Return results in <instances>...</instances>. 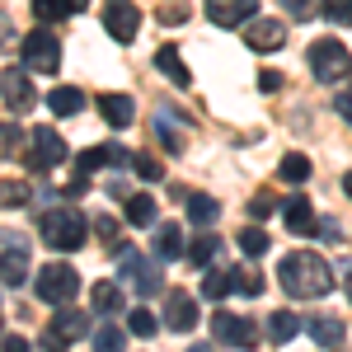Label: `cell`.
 <instances>
[{
    "instance_id": "cell-35",
    "label": "cell",
    "mask_w": 352,
    "mask_h": 352,
    "mask_svg": "<svg viewBox=\"0 0 352 352\" xmlns=\"http://www.w3.org/2000/svg\"><path fill=\"white\" fill-rule=\"evenodd\" d=\"M272 212H282V202H277L272 192H254V202H249V217H254V221H268Z\"/></svg>"
},
{
    "instance_id": "cell-15",
    "label": "cell",
    "mask_w": 352,
    "mask_h": 352,
    "mask_svg": "<svg viewBox=\"0 0 352 352\" xmlns=\"http://www.w3.org/2000/svg\"><path fill=\"white\" fill-rule=\"evenodd\" d=\"M282 226H287L292 235H315V230H320V221H315V207H310L300 192L282 202Z\"/></svg>"
},
{
    "instance_id": "cell-20",
    "label": "cell",
    "mask_w": 352,
    "mask_h": 352,
    "mask_svg": "<svg viewBox=\"0 0 352 352\" xmlns=\"http://www.w3.org/2000/svg\"><path fill=\"white\" fill-rule=\"evenodd\" d=\"M47 109H52V118H76L85 109V94L76 85H56L52 94H47Z\"/></svg>"
},
{
    "instance_id": "cell-3",
    "label": "cell",
    "mask_w": 352,
    "mask_h": 352,
    "mask_svg": "<svg viewBox=\"0 0 352 352\" xmlns=\"http://www.w3.org/2000/svg\"><path fill=\"white\" fill-rule=\"evenodd\" d=\"M33 292L38 300H47V305H71V300L80 296V272L71 268V263H43L38 277H33Z\"/></svg>"
},
{
    "instance_id": "cell-44",
    "label": "cell",
    "mask_w": 352,
    "mask_h": 352,
    "mask_svg": "<svg viewBox=\"0 0 352 352\" xmlns=\"http://www.w3.org/2000/svg\"><path fill=\"white\" fill-rule=\"evenodd\" d=\"M333 109H338V118H343V122L352 127V89H343V94L333 99Z\"/></svg>"
},
{
    "instance_id": "cell-48",
    "label": "cell",
    "mask_w": 352,
    "mask_h": 352,
    "mask_svg": "<svg viewBox=\"0 0 352 352\" xmlns=\"http://www.w3.org/2000/svg\"><path fill=\"white\" fill-rule=\"evenodd\" d=\"M343 192H348V197H352V169H348V174H343Z\"/></svg>"
},
{
    "instance_id": "cell-14",
    "label": "cell",
    "mask_w": 352,
    "mask_h": 352,
    "mask_svg": "<svg viewBox=\"0 0 352 352\" xmlns=\"http://www.w3.org/2000/svg\"><path fill=\"white\" fill-rule=\"evenodd\" d=\"M164 324L174 329V333H192L197 329V300L188 292H169L164 296Z\"/></svg>"
},
{
    "instance_id": "cell-43",
    "label": "cell",
    "mask_w": 352,
    "mask_h": 352,
    "mask_svg": "<svg viewBox=\"0 0 352 352\" xmlns=\"http://www.w3.org/2000/svg\"><path fill=\"white\" fill-rule=\"evenodd\" d=\"M94 230H99V235L109 240V249L118 244V221H113V217H99V221H94Z\"/></svg>"
},
{
    "instance_id": "cell-17",
    "label": "cell",
    "mask_w": 352,
    "mask_h": 352,
    "mask_svg": "<svg viewBox=\"0 0 352 352\" xmlns=\"http://www.w3.org/2000/svg\"><path fill=\"white\" fill-rule=\"evenodd\" d=\"M94 104H99V113H104V122H109L113 132H122V127H132V118H136V104L127 99V94H99Z\"/></svg>"
},
{
    "instance_id": "cell-26",
    "label": "cell",
    "mask_w": 352,
    "mask_h": 352,
    "mask_svg": "<svg viewBox=\"0 0 352 352\" xmlns=\"http://www.w3.org/2000/svg\"><path fill=\"white\" fill-rule=\"evenodd\" d=\"M217 254H221V240L212 235V230H202V235L188 244V263H192V268H207V263H212Z\"/></svg>"
},
{
    "instance_id": "cell-31",
    "label": "cell",
    "mask_w": 352,
    "mask_h": 352,
    "mask_svg": "<svg viewBox=\"0 0 352 352\" xmlns=\"http://www.w3.org/2000/svg\"><path fill=\"white\" fill-rule=\"evenodd\" d=\"M230 292H235V282H230V272H207V277H202V296L207 300H221V296H230Z\"/></svg>"
},
{
    "instance_id": "cell-25",
    "label": "cell",
    "mask_w": 352,
    "mask_h": 352,
    "mask_svg": "<svg viewBox=\"0 0 352 352\" xmlns=\"http://www.w3.org/2000/svg\"><path fill=\"white\" fill-rule=\"evenodd\" d=\"M217 217H221V202H217V197H207V192H188V221H192V226H202V230H207Z\"/></svg>"
},
{
    "instance_id": "cell-1",
    "label": "cell",
    "mask_w": 352,
    "mask_h": 352,
    "mask_svg": "<svg viewBox=\"0 0 352 352\" xmlns=\"http://www.w3.org/2000/svg\"><path fill=\"white\" fill-rule=\"evenodd\" d=\"M277 282H282V292L292 300H320L333 292V268L310 249H292L277 263Z\"/></svg>"
},
{
    "instance_id": "cell-46",
    "label": "cell",
    "mask_w": 352,
    "mask_h": 352,
    "mask_svg": "<svg viewBox=\"0 0 352 352\" xmlns=\"http://www.w3.org/2000/svg\"><path fill=\"white\" fill-rule=\"evenodd\" d=\"M89 192V174H76L71 184H66V197H85Z\"/></svg>"
},
{
    "instance_id": "cell-47",
    "label": "cell",
    "mask_w": 352,
    "mask_h": 352,
    "mask_svg": "<svg viewBox=\"0 0 352 352\" xmlns=\"http://www.w3.org/2000/svg\"><path fill=\"white\" fill-rule=\"evenodd\" d=\"M5 352H28V338L24 333H5Z\"/></svg>"
},
{
    "instance_id": "cell-39",
    "label": "cell",
    "mask_w": 352,
    "mask_h": 352,
    "mask_svg": "<svg viewBox=\"0 0 352 352\" xmlns=\"http://www.w3.org/2000/svg\"><path fill=\"white\" fill-rule=\"evenodd\" d=\"M136 174H141L146 184H155V179H164V169H160V160H155V155H136Z\"/></svg>"
},
{
    "instance_id": "cell-7",
    "label": "cell",
    "mask_w": 352,
    "mask_h": 352,
    "mask_svg": "<svg viewBox=\"0 0 352 352\" xmlns=\"http://www.w3.org/2000/svg\"><path fill=\"white\" fill-rule=\"evenodd\" d=\"M212 338H217V343H226V348L249 352L254 343H258V329H254V320H244V315L217 310V315H212Z\"/></svg>"
},
{
    "instance_id": "cell-18",
    "label": "cell",
    "mask_w": 352,
    "mask_h": 352,
    "mask_svg": "<svg viewBox=\"0 0 352 352\" xmlns=\"http://www.w3.org/2000/svg\"><path fill=\"white\" fill-rule=\"evenodd\" d=\"M89 0H33V14H38V24H61V19H71V14H80Z\"/></svg>"
},
{
    "instance_id": "cell-8",
    "label": "cell",
    "mask_w": 352,
    "mask_h": 352,
    "mask_svg": "<svg viewBox=\"0 0 352 352\" xmlns=\"http://www.w3.org/2000/svg\"><path fill=\"white\" fill-rule=\"evenodd\" d=\"M118 263H122V277L132 282L141 296H155V292L164 287V282H160V263H164V258H146V254H136V249H132V254H122Z\"/></svg>"
},
{
    "instance_id": "cell-50",
    "label": "cell",
    "mask_w": 352,
    "mask_h": 352,
    "mask_svg": "<svg viewBox=\"0 0 352 352\" xmlns=\"http://www.w3.org/2000/svg\"><path fill=\"white\" fill-rule=\"evenodd\" d=\"M348 300H352V277H348Z\"/></svg>"
},
{
    "instance_id": "cell-13",
    "label": "cell",
    "mask_w": 352,
    "mask_h": 352,
    "mask_svg": "<svg viewBox=\"0 0 352 352\" xmlns=\"http://www.w3.org/2000/svg\"><path fill=\"white\" fill-rule=\"evenodd\" d=\"M244 43H249L254 52H277V47L287 43V24H282V19H258V14H254V19L244 24Z\"/></svg>"
},
{
    "instance_id": "cell-38",
    "label": "cell",
    "mask_w": 352,
    "mask_h": 352,
    "mask_svg": "<svg viewBox=\"0 0 352 352\" xmlns=\"http://www.w3.org/2000/svg\"><path fill=\"white\" fill-rule=\"evenodd\" d=\"M24 136H28V132H19L14 122H5V141H0V151H5V160H14V151L24 146Z\"/></svg>"
},
{
    "instance_id": "cell-21",
    "label": "cell",
    "mask_w": 352,
    "mask_h": 352,
    "mask_svg": "<svg viewBox=\"0 0 352 352\" xmlns=\"http://www.w3.org/2000/svg\"><path fill=\"white\" fill-rule=\"evenodd\" d=\"M155 71L169 76L179 89H188V85H192V76H188V66H184V56H179V47H160V52H155Z\"/></svg>"
},
{
    "instance_id": "cell-10",
    "label": "cell",
    "mask_w": 352,
    "mask_h": 352,
    "mask_svg": "<svg viewBox=\"0 0 352 352\" xmlns=\"http://www.w3.org/2000/svg\"><path fill=\"white\" fill-rule=\"evenodd\" d=\"M5 263H0V277H5V287H24L28 277V240L24 235H14V230H5Z\"/></svg>"
},
{
    "instance_id": "cell-27",
    "label": "cell",
    "mask_w": 352,
    "mask_h": 352,
    "mask_svg": "<svg viewBox=\"0 0 352 352\" xmlns=\"http://www.w3.org/2000/svg\"><path fill=\"white\" fill-rule=\"evenodd\" d=\"M240 249H244V258H263L272 249L268 230H263V226H240Z\"/></svg>"
},
{
    "instance_id": "cell-16",
    "label": "cell",
    "mask_w": 352,
    "mask_h": 352,
    "mask_svg": "<svg viewBox=\"0 0 352 352\" xmlns=\"http://www.w3.org/2000/svg\"><path fill=\"white\" fill-rule=\"evenodd\" d=\"M305 333L315 338V348H329V352H338L343 343H348V324H343L338 315H324V320H310V324H305Z\"/></svg>"
},
{
    "instance_id": "cell-9",
    "label": "cell",
    "mask_w": 352,
    "mask_h": 352,
    "mask_svg": "<svg viewBox=\"0 0 352 352\" xmlns=\"http://www.w3.org/2000/svg\"><path fill=\"white\" fill-rule=\"evenodd\" d=\"M104 28L118 43H132L136 28H141V10H136L132 0H104Z\"/></svg>"
},
{
    "instance_id": "cell-12",
    "label": "cell",
    "mask_w": 352,
    "mask_h": 352,
    "mask_svg": "<svg viewBox=\"0 0 352 352\" xmlns=\"http://www.w3.org/2000/svg\"><path fill=\"white\" fill-rule=\"evenodd\" d=\"M0 89H5V109L10 113H28L33 99H38V94H33V80H28L19 66H5V71H0Z\"/></svg>"
},
{
    "instance_id": "cell-23",
    "label": "cell",
    "mask_w": 352,
    "mask_h": 352,
    "mask_svg": "<svg viewBox=\"0 0 352 352\" xmlns=\"http://www.w3.org/2000/svg\"><path fill=\"white\" fill-rule=\"evenodd\" d=\"M89 305H94L99 315H118V310H122V287H118V282H94V287H89Z\"/></svg>"
},
{
    "instance_id": "cell-24",
    "label": "cell",
    "mask_w": 352,
    "mask_h": 352,
    "mask_svg": "<svg viewBox=\"0 0 352 352\" xmlns=\"http://www.w3.org/2000/svg\"><path fill=\"white\" fill-rule=\"evenodd\" d=\"M122 221H127V226H155V197H151V192H136V197H127Z\"/></svg>"
},
{
    "instance_id": "cell-4",
    "label": "cell",
    "mask_w": 352,
    "mask_h": 352,
    "mask_svg": "<svg viewBox=\"0 0 352 352\" xmlns=\"http://www.w3.org/2000/svg\"><path fill=\"white\" fill-rule=\"evenodd\" d=\"M310 76L320 85H338L352 76V52L338 43V38H320L310 43Z\"/></svg>"
},
{
    "instance_id": "cell-41",
    "label": "cell",
    "mask_w": 352,
    "mask_h": 352,
    "mask_svg": "<svg viewBox=\"0 0 352 352\" xmlns=\"http://www.w3.org/2000/svg\"><path fill=\"white\" fill-rule=\"evenodd\" d=\"M38 348H43V352H66V348H71V338H61L56 329H43V338H38Z\"/></svg>"
},
{
    "instance_id": "cell-19",
    "label": "cell",
    "mask_w": 352,
    "mask_h": 352,
    "mask_svg": "<svg viewBox=\"0 0 352 352\" xmlns=\"http://www.w3.org/2000/svg\"><path fill=\"white\" fill-rule=\"evenodd\" d=\"M47 329H56L61 338H71V343H76V338H85V333H89V315L71 310V305H56V315H52V324H47Z\"/></svg>"
},
{
    "instance_id": "cell-49",
    "label": "cell",
    "mask_w": 352,
    "mask_h": 352,
    "mask_svg": "<svg viewBox=\"0 0 352 352\" xmlns=\"http://www.w3.org/2000/svg\"><path fill=\"white\" fill-rule=\"evenodd\" d=\"M192 352H212V348H207V343H197V348H192Z\"/></svg>"
},
{
    "instance_id": "cell-37",
    "label": "cell",
    "mask_w": 352,
    "mask_h": 352,
    "mask_svg": "<svg viewBox=\"0 0 352 352\" xmlns=\"http://www.w3.org/2000/svg\"><path fill=\"white\" fill-rule=\"evenodd\" d=\"M329 24H352V0H324Z\"/></svg>"
},
{
    "instance_id": "cell-36",
    "label": "cell",
    "mask_w": 352,
    "mask_h": 352,
    "mask_svg": "<svg viewBox=\"0 0 352 352\" xmlns=\"http://www.w3.org/2000/svg\"><path fill=\"white\" fill-rule=\"evenodd\" d=\"M0 197H5V212H14V207H24V202H28V188H24V184H14V179H5V192H0Z\"/></svg>"
},
{
    "instance_id": "cell-40",
    "label": "cell",
    "mask_w": 352,
    "mask_h": 352,
    "mask_svg": "<svg viewBox=\"0 0 352 352\" xmlns=\"http://www.w3.org/2000/svg\"><path fill=\"white\" fill-rule=\"evenodd\" d=\"M282 10H287L292 19H310V14L320 10V0H282Z\"/></svg>"
},
{
    "instance_id": "cell-2",
    "label": "cell",
    "mask_w": 352,
    "mask_h": 352,
    "mask_svg": "<svg viewBox=\"0 0 352 352\" xmlns=\"http://www.w3.org/2000/svg\"><path fill=\"white\" fill-rule=\"evenodd\" d=\"M43 244L47 249H61V254H71V249H80L85 235H89V221H85V212H76V207H52V212H43Z\"/></svg>"
},
{
    "instance_id": "cell-11",
    "label": "cell",
    "mask_w": 352,
    "mask_h": 352,
    "mask_svg": "<svg viewBox=\"0 0 352 352\" xmlns=\"http://www.w3.org/2000/svg\"><path fill=\"white\" fill-rule=\"evenodd\" d=\"M258 14V0H207V19L217 28H244Z\"/></svg>"
},
{
    "instance_id": "cell-22",
    "label": "cell",
    "mask_w": 352,
    "mask_h": 352,
    "mask_svg": "<svg viewBox=\"0 0 352 352\" xmlns=\"http://www.w3.org/2000/svg\"><path fill=\"white\" fill-rule=\"evenodd\" d=\"M179 254H188V249H184V230H179L174 221H169V226H155V258L169 263V258H179Z\"/></svg>"
},
{
    "instance_id": "cell-29",
    "label": "cell",
    "mask_w": 352,
    "mask_h": 352,
    "mask_svg": "<svg viewBox=\"0 0 352 352\" xmlns=\"http://www.w3.org/2000/svg\"><path fill=\"white\" fill-rule=\"evenodd\" d=\"M122 348H127L122 324H94V352H122Z\"/></svg>"
},
{
    "instance_id": "cell-34",
    "label": "cell",
    "mask_w": 352,
    "mask_h": 352,
    "mask_svg": "<svg viewBox=\"0 0 352 352\" xmlns=\"http://www.w3.org/2000/svg\"><path fill=\"white\" fill-rule=\"evenodd\" d=\"M127 329H132L136 338H155V329H160V320H155L151 310H132V320H127Z\"/></svg>"
},
{
    "instance_id": "cell-32",
    "label": "cell",
    "mask_w": 352,
    "mask_h": 352,
    "mask_svg": "<svg viewBox=\"0 0 352 352\" xmlns=\"http://www.w3.org/2000/svg\"><path fill=\"white\" fill-rule=\"evenodd\" d=\"M230 282H235V292H240V296H258V292H263V277H258V272H249V268H230Z\"/></svg>"
},
{
    "instance_id": "cell-5",
    "label": "cell",
    "mask_w": 352,
    "mask_h": 352,
    "mask_svg": "<svg viewBox=\"0 0 352 352\" xmlns=\"http://www.w3.org/2000/svg\"><path fill=\"white\" fill-rule=\"evenodd\" d=\"M61 160H71V146L56 136V127H38V132H28V169L47 174V169H56Z\"/></svg>"
},
{
    "instance_id": "cell-42",
    "label": "cell",
    "mask_w": 352,
    "mask_h": 352,
    "mask_svg": "<svg viewBox=\"0 0 352 352\" xmlns=\"http://www.w3.org/2000/svg\"><path fill=\"white\" fill-rule=\"evenodd\" d=\"M184 14H188V10H184L179 0H174V5H160V24H184Z\"/></svg>"
},
{
    "instance_id": "cell-45",
    "label": "cell",
    "mask_w": 352,
    "mask_h": 352,
    "mask_svg": "<svg viewBox=\"0 0 352 352\" xmlns=\"http://www.w3.org/2000/svg\"><path fill=\"white\" fill-rule=\"evenodd\" d=\"M258 89H263V94H277V89H282V76H277V71H263V76H258Z\"/></svg>"
},
{
    "instance_id": "cell-33",
    "label": "cell",
    "mask_w": 352,
    "mask_h": 352,
    "mask_svg": "<svg viewBox=\"0 0 352 352\" xmlns=\"http://www.w3.org/2000/svg\"><path fill=\"white\" fill-rule=\"evenodd\" d=\"M109 164V146H94V151H80L76 155V169L80 174H94V169H104Z\"/></svg>"
},
{
    "instance_id": "cell-6",
    "label": "cell",
    "mask_w": 352,
    "mask_h": 352,
    "mask_svg": "<svg viewBox=\"0 0 352 352\" xmlns=\"http://www.w3.org/2000/svg\"><path fill=\"white\" fill-rule=\"evenodd\" d=\"M24 66L28 71H43V76H56V66H61V43H56L52 28H33L24 38Z\"/></svg>"
},
{
    "instance_id": "cell-30",
    "label": "cell",
    "mask_w": 352,
    "mask_h": 352,
    "mask_svg": "<svg viewBox=\"0 0 352 352\" xmlns=\"http://www.w3.org/2000/svg\"><path fill=\"white\" fill-rule=\"evenodd\" d=\"M277 174H282V184H305L310 179V160L300 155V151H292V155H282V164H277Z\"/></svg>"
},
{
    "instance_id": "cell-28",
    "label": "cell",
    "mask_w": 352,
    "mask_h": 352,
    "mask_svg": "<svg viewBox=\"0 0 352 352\" xmlns=\"http://www.w3.org/2000/svg\"><path fill=\"white\" fill-rule=\"evenodd\" d=\"M300 333V320L292 315V310H277V315H268V338L272 343H292Z\"/></svg>"
}]
</instances>
